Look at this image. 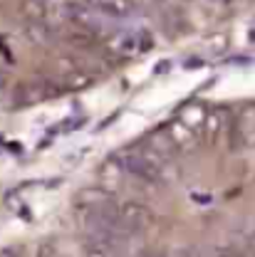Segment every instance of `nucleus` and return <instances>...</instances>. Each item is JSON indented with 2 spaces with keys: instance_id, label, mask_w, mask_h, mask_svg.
<instances>
[{
  "instance_id": "obj_1",
  "label": "nucleus",
  "mask_w": 255,
  "mask_h": 257,
  "mask_svg": "<svg viewBox=\"0 0 255 257\" xmlns=\"http://www.w3.org/2000/svg\"><path fill=\"white\" fill-rule=\"evenodd\" d=\"M114 208H117V215H119V220L124 223V227H129L134 235L141 232V230H149L151 223H154V213H151V208L144 205V203L129 200V203L114 205Z\"/></svg>"
},
{
  "instance_id": "obj_2",
  "label": "nucleus",
  "mask_w": 255,
  "mask_h": 257,
  "mask_svg": "<svg viewBox=\"0 0 255 257\" xmlns=\"http://www.w3.org/2000/svg\"><path fill=\"white\" fill-rule=\"evenodd\" d=\"M230 141L235 146H255V111H245L230 128Z\"/></svg>"
},
{
  "instance_id": "obj_3",
  "label": "nucleus",
  "mask_w": 255,
  "mask_h": 257,
  "mask_svg": "<svg viewBox=\"0 0 255 257\" xmlns=\"http://www.w3.org/2000/svg\"><path fill=\"white\" fill-rule=\"evenodd\" d=\"M97 10L104 13V15H112V18H124L134 10L131 0H95Z\"/></svg>"
},
{
  "instance_id": "obj_4",
  "label": "nucleus",
  "mask_w": 255,
  "mask_h": 257,
  "mask_svg": "<svg viewBox=\"0 0 255 257\" xmlns=\"http://www.w3.org/2000/svg\"><path fill=\"white\" fill-rule=\"evenodd\" d=\"M23 15L30 23H42L45 20V3L42 0H23Z\"/></svg>"
},
{
  "instance_id": "obj_5",
  "label": "nucleus",
  "mask_w": 255,
  "mask_h": 257,
  "mask_svg": "<svg viewBox=\"0 0 255 257\" xmlns=\"http://www.w3.org/2000/svg\"><path fill=\"white\" fill-rule=\"evenodd\" d=\"M79 203H84V208H102L112 203V195L107 191H84L79 195Z\"/></svg>"
},
{
  "instance_id": "obj_6",
  "label": "nucleus",
  "mask_w": 255,
  "mask_h": 257,
  "mask_svg": "<svg viewBox=\"0 0 255 257\" xmlns=\"http://www.w3.org/2000/svg\"><path fill=\"white\" fill-rule=\"evenodd\" d=\"M28 35H30L32 42H37V45L50 42V30H47L42 23H30V25H28Z\"/></svg>"
},
{
  "instance_id": "obj_7",
  "label": "nucleus",
  "mask_w": 255,
  "mask_h": 257,
  "mask_svg": "<svg viewBox=\"0 0 255 257\" xmlns=\"http://www.w3.org/2000/svg\"><path fill=\"white\" fill-rule=\"evenodd\" d=\"M84 257H117V252H112V250H107L102 245H95V242H87Z\"/></svg>"
}]
</instances>
